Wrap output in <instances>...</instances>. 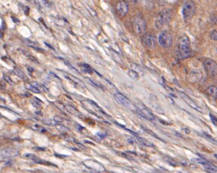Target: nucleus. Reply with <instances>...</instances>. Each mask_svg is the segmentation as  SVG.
Masks as SVG:
<instances>
[{
    "mask_svg": "<svg viewBox=\"0 0 217 173\" xmlns=\"http://www.w3.org/2000/svg\"><path fill=\"white\" fill-rule=\"evenodd\" d=\"M19 155V152L14 149H5L0 151V157H13Z\"/></svg>",
    "mask_w": 217,
    "mask_h": 173,
    "instance_id": "9b49d317",
    "label": "nucleus"
},
{
    "mask_svg": "<svg viewBox=\"0 0 217 173\" xmlns=\"http://www.w3.org/2000/svg\"><path fill=\"white\" fill-rule=\"evenodd\" d=\"M128 74L130 75V77H132V78H133V79L139 78V75H138L137 73L135 72V71H133V70H130V71H128Z\"/></svg>",
    "mask_w": 217,
    "mask_h": 173,
    "instance_id": "4be33fe9",
    "label": "nucleus"
},
{
    "mask_svg": "<svg viewBox=\"0 0 217 173\" xmlns=\"http://www.w3.org/2000/svg\"><path fill=\"white\" fill-rule=\"evenodd\" d=\"M26 88L27 89H29V90L32 91V92H34V93H38V94L41 93L40 89H38L36 86H35L34 85H32V83H30V84H26Z\"/></svg>",
    "mask_w": 217,
    "mask_h": 173,
    "instance_id": "dca6fc26",
    "label": "nucleus"
},
{
    "mask_svg": "<svg viewBox=\"0 0 217 173\" xmlns=\"http://www.w3.org/2000/svg\"><path fill=\"white\" fill-rule=\"evenodd\" d=\"M204 66L209 76H216L217 74V63L211 58H205Z\"/></svg>",
    "mask_w": 217,
    "mask_h": 173,
    "instance_id": "423d86ee",
    "label": "nucleus"
},
{
    "mask_svg": "<svg viewBox=\"0 0 217 173\" xmlns=\"http://www.w3.org/2000/svg\"><path fill=\"white\" fill-rule=\"evenodd\" d=\"M33 128H35V129H34V130H38V131H40V132H45V131H46V130H44V128H43V127H40V126H38V125L34 126Z\"/></svg>",
    "mask_w": 217,
    "mask_h": 173,
    "instance_id": "393cba45",
    "label": "nucleus"
},
{
    "mask_svg": "<svg viewBox=\"0 0 217 173\" xmlns=\"http://www.w3.org/2000/svg\"><path fill=\"white\" fill-rule=\"evenodd\" d=\"M28 58H29V59L31 60V61H33L34 63H36V64H39V61H38V59H36V58H35V57L32 56V55H28Z\"/></svg>",
    "mask_w": 217,
    "mask_h": 173,
    "instance_id": "a878e982",
    "label": "nucleus"
},
{
    "mask_svg": "<svg viewBox=\"0 0 217 173\" xmlns=\"http://www.w3.org/2000/svg\"><path fill=\"white\" fill-rule=\"evenodd\" d=\"M115 99L117 102L119 104L122 105L124 107L129 108V109H133V105L131 102H130V100L127 98V97L124 96V95H122L121 93H116L115 95Z\"/></svg>",
    "mask_w": 217,
    "mask_h": 173,
    "instance_id": "6e6552de",
    "label": "nucleus"
},
{
    "mask_svg": "<svg viewBox=\"0 0 217 173\" xmlns=\"http://www.w3.org/2000/svg\"><path fill=\"white\" fill-rule=\"evenodd\" d=\"M29 7H27V6L25 7V8H24V12H25V14H26V15H28V14H29Z\"/></svg>",
    "mask_w": 217,
    "mask_h": 173,
    "instance_id": "cd10ccee",
    "label": "nucleus"
},
{
    "mask_svg": "<svg viewBox=\"0 0 217 173\" xmlns=\"http://www.w3.org/2000/svg\"><path fill=\"white\" fill-rule=\"evenodd\" d=\"M14 73L16 74V75L18 76L19 77H20L21 79H23V80H26V76H25L24 73H23V71H21V70H20V69L14 68Z\"/></svg>",
    "mask_w": 217,
    "mask_h": 173,
    "instance_id": "a211bd4d",
    "label": "nucleus"
},
{
    "mask_svg": "<svg viewBox=\"0 0 217 173\" xmlns=\"http://www.w3.org/2000/svg\"><path fill=\"white\" fill-rule=\"evenodd\" d=\"M22 41H23V43H24L26 45H27V46L31 47L34 48V49L35 50H38L42 51V49H41V48L39 47L38 44L36 43V42H34L32 41H30L29 39L27 38H23Z\"/></svg>",
    "mask_w": 217,
    "mask_h": 173,
    "instance_id": "4468645a",
    "label": "nucleus"
},
{
    "mask_svg": "<svg viewBox=\"0 0 217 173\" xmlns=\"http://www.w3.org/2000/svg\"><path fill=\"white\" fill-rule=\"evenodd\" d=\"M32 104L35 107H37V108H40L41 106V104L42 102L38 99V98H34V99L32 101Z\"/></svg>",
    "mask_w": 217,
    "mask_h": 173,
    "instance_id": "aec40b11",
    "label": "nucleus"
},
{
    "mask_svg": "<svg viewBox=\"0 0 217 173\" xmlns=\"http://www.w3.org/2000/svg\"><path fill=\"white\" fill-rule=\"evenodd\" d=\"M133 28L135 33L137 35H142L145 32L146 28H147L146 20L142 16L138 14L133 19Z\"/></svg>",
    "mask_w": 217,
    "mask_h": 173,
    "instance_id": "20e7f679",
    "label": "nucleus"
},
{
    "mask_svg": "<svg viewBox=\"0 0 217 173\" xmlns=\"http://www.w3.org/2000/svg\"><path fill=\"white\" fill-rule=\"evenodd\" d=\"M45 44H46V46H47V47H50V48H51V49H52V50H54V49H53V47H51V46H50V45H49V44H47V43H45Z\"/></svg>",
    "mask_w": 217,
    "mask_h": 173,
    "instance_id": "7c9ffc66",
    "label": "nucleus"
},
{
    "mask_svg": "<svg viewBox=\"0 0 217 173\" xmlns=\"http://www.w3.org/2000/svg\"><path fill=\"white\" fill-rule=\"evenodd\" d=\"M177 54L180 59L190 58L193 54L190 40L187 35H184L178 38L177 42Z\"/></svg>",
    "mask_w": 217,
    "mask_h": 173,
    "instance_id": "f257e3e1",
    "label": "nucleus"
},
{
    "mask_svg": "<svg viewBox=\"0 0 217 173\" xmlns=\"http://www.w3.org/2000/svg\"><path fill=\"white\" fill-rule=\"evenodd\" d=\"M181 96L183 97V98H184V101H187V102H188V104H190V106H193V107H194V108H196V109H198V107H197V106H196V104H195V103H193V102H192V101H191V100H190V98H188V96H187V95H184V94H183V93H181Z\"/></svg>",
    "mask_w": 217,
    "mask_h": 173,
    "instance_id": "6ab92c4d",
    "label": "nucleus"
},
{
    "mask_svg": "<svg viewBox=\"0 0 217 173\" xmlns=\"http://www.w3.org/2000/svg\"><path fill=\"white\" fill-rule=\"evenodd\" d=\"M158 42L159 45L163 48L171 47L173 44L172 35L168 31H162L158 37Z\"/></svg>",
    "mask_w": 217,
    "mask_h": 173,
    "instance_id": "39448f33",
    "label": "nucleus"
},
{
    "mask_svg": "<svg viewBox=\"0 0 217 173\" xmlns=\"http://www.w3.org/2000/svg\"><path fill=\"white\" fill-rule=\"evenodd\" d=\"M207 94L209 96L210 98L216 101L217 100V86H210L207 89Z\"/></svg>",
    "mask_w": 217,
    "mask_h": 173,
    "instance_id": "ddd939ff",
    "label": "nucleus"
},
{
    "mask_svg": "<svg viewBox=\"0 0 217 173\" xmlns=\"http://www.w3.org/2000/svg\"><path fill=\"white\" fill-rule=\"evenodd\" d=\"M3 78H4V80H5V81L7 82V83H9L10 85H12L13 84V81H12V80H11V79L10 78V77H8V76L4 75L3 76Z\"/></svg>",
    "mask_w": 217,
    "mask_h": 173,
    "instance_id": "b1692460",
    "label": "nucleus"
},
{
    "mask_svg": "<svg viewBox=\"0 0 217 173\" xmlns=\"http://www.w3.org/2000/svg\"><path fill=\"white\" fill-rule=\"evenodd\" d=\"M54 119H55L56 121H58V122H61V121H62V118L59 116H55V118H54Z\"/></svg>",
    "mask_w": 217,
    "mask_h": 173,
    "instance_id": "bb28decb",
    "label": "nucleus"
},
{
    "mask_svg": "<svg viewBox=\"0 0 217 173\" xmlns=\"http://www.w3.org/2000/svg\"><path fill=\"white\" fill-rule=\"evenodd\" d=\"M136 111H137V112L141 116L149 120V121H154V120H155L154 115L152 114V112L148 108L144 107V106H142V107L138 106V107H136Z\"/></svg>",
    "mask_w": 217,
    "mask_h": 173,
    "instance_id": "1a4fd4ad",
    "label": "nucleus"
},
{
    "mask_svg": "<svg viewBox=\"0 0 217 173\" xmlns=\"http://www.w3.org/2000/svg\"><path fill=\"white\" fill-rule=\"evenodd\" d=\"M11 19H12V20H13V21H14V23H20V20H17V19L16 18V17H11Z\"/></svg>",
    "mask_w": 217,
    "mask_h": 173,
    "instance_id": "c85d7f7f",
    "label": "nucleus"
},
{
    "mask_svg": "<svg viewBox=\"0 0 217 173\" xmlns=\"http://www.w3.org/2000/svg\"><path fill=\"white\" fill-rule=\"evenodd\" d=\"M165 160L168 163L171 164V166H177V163H176L174 160L171 159V158H168V157L166 158V159H165Z\"/></svg>",
    "mask_w": 217,
    "mask_h": 173,
    "instance_id": "5701e85b",
    "label": "nucleus"
},
{
    "mask_svg": "<svg viewBox=\"0 0 217 173\" xmlns=\"http://www.w3.org/2000/svg\"><path fill=\"white\" fill-rule=\"evenodd\" d=\"M1 116H2V115H0V117H1Z\"/></svg>",
    "mask_w": 217,
    "mask_h": 173,
    "instance_id": "473e14b6",
    "label": "nucleus"
},
{
    "mask_svg": "<svg viewBox=\"0 0 217 173\" xmlns=\"http://www.w3.org/2000/svg\"><path fill=\"white\" fill-rule=\"evenodd\" d=\"M196 12V5L193 0H186L182 7V15L185 20H190Z\"/></svg>",
    "mask_w": 217,
    "mask_h": 173,
    "instance_id": "7ed1b4c3",
    "label": "nucleus"
},
{
    "mask_svg": "<svg viewBox=\"0 0 217 173\" xmlns=\"http://www.w3.org/2000/svg\"><path fill=\"white\" fill-rule=\"evenodd\" d=\"M210 38L212 41H217V30L214 29V30H212L209 34Z\"/></svg>",
    "mask_w": 217,
    "mask_h": 173,
    "instance_id": "412c9836",
    "label": "nucleus"
},
{
    "mask_svg": "<svg viewBox=\"0 0 217 173\" xmlns=\"http://www.w3.org/2000/svg\"><path fill=\"white\" fill-rule=\"evenodd\" d=\"M142 44L146 47L149 48V49H153L156 47V37L151 33L145 34L142 37Z\"/></svg>",
    "mask_w": 217,
    "mask_h": 173,
    "instance_id": "0eeeda50",
    "label": "nucleus"
},
{
    "mask_svg": "<svg viewBox=\"0 0 217 173\" xmlns=\"http://www.w3.org/2000/svg\"><path fill=\"white\" fill-rule=\"evenodd\" d=\"M202 79V73L201 71H193L189 74V80L192 83H198Z\"/></svg>",
    "mask_w": 217,
    "mask_h": 173,
    "instance_id": "f8f14e48",
    "label": "nucleus"
},
{
    "mask_svg": "<svg viewBox=\"0 0 217 173\" xmlns=\"http://www.w3.org/2000/svg\"><path fill=\"white\" fill-rule=\"evenodd\" d=\"M216 52H217V47H216Z\"/></svg>",
    "mask_w": 217,
    "mask_h": 173,
    "instance_id": "2f4dec72",
    "label": "nucleus"
},
{
    "mask_svg": "<svg viewBox=\"0 0 217 173\" xmlns=\"http://www.w3.org/2000/svg\"><path fill=\"white\" fill-rule=\"evenodd\" d=\"M172 18V11L170 9H165L160 11L155 20V26L156 29H160L168 23H170Z\"/></svg>",
    "mask_w": 217,
    "mask_h": 173,
    "instance_id": "f03ea898",
    "label": "nucleus"
},
{
    "mask_svg": "<svg viewBox=\"0 0 217 173\" xmlns=\"http://www.w3.org/2000/svg\"><path fill=\"white\" fill-rule=\"evenodd\" d=\"M203 164H204V168L206 169L208 172H217V169H216L215 167L213 166L211 164L207 163H206V162L203 163Z\"/></svg>",
    "mask_w": 217,
    "mask_h": 173,
    "instance_id": "f3484780",
    "label": "nucleus"
},
{
    "mask_svg": "<svg viewBox=\"0 0 217 173\" xmlns=\"http://www.w3.org/2000/svg\"><path fill=\"white\" fill-rule=\"evenodd\" d=\"M5 85L3 83H1V82H0V89H5Z\"/></svg>",
    "mask_w": 217,
    "mask_h": 173,
    "instance_id": "c756f323",
    "label": "nucleus"
},
{
    "mask_svg": "<svg viewBox=\"0 0 217 173\" xmlns=\"http://www.w3.org/2000/svg\"><path fill=\"white\" fill-rule=\"evenodd\" d=\"M136 139H137L138 142L139 143H141L142 145L145 146H147V147H151V146H154V145L152 144L151 143H150L149 141H148L147 140H145L143 138L140 137V136H136Z\"/></svg>",
    "mask_w": 217,
    "mask_h": 173,
    "instance_id": "2eb2a0df",
    "label": "nucleus"
},
{
    "mask_svg": "<svg viewBox=\"0 0 217 173\" xmlns=\"http://www.w3.org/2000/svg\"><path fill=\"white\" fill-rule=\"evenodd\" d=\"M117 14L120 17H124L129 12V5L125 2H119L116 5Z\"/></svg>",
    "mask_w": 217,
    "mask_h": 173,
    "instance_id": "9d476101",
    "label": "nucleus"
}]
</instances>
